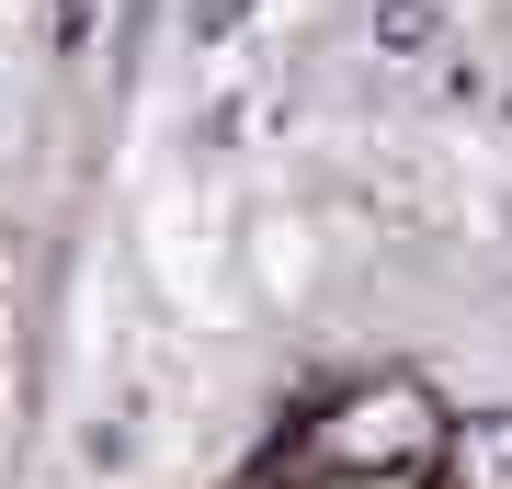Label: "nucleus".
I'll use <instances>...</instances> for the list:
<instances>
[{"instance_id":"f257e3e1","label":"nucleus","mask_w":512,"mask_h":489,"mask_svg":"<svg viewBox=\"0 0 512 489\" xmlns=\"http://www.w3.org/2000/svg\"><path fill=\"white\" fill-rule=\"evenodd\" d=\"M433 433H444V410L421 399L410 376H387V387H353V399H330V410L308 421V467H330V478L433 467Z\"/></svg>"},{"instance_id":"f03ea898","label":"nucleus","mask_w":512,"mask_h":489,"mask_svg":"<svg viewBox=\"0 0 512 489\" xmlns=\"http://www.w3.org/2000/svg\"><path fill=\"white\" fill-rule=\"evenodd\" d=\"M433 467L444 489H512V410H467L433 433Z\"/></svg>"},{"instance_id":"7ed1b4c3","label":"nucleus","mask_w":512,"mask_h":489,"mask_svg":"<svg viewBox=\"0 0 512 489\" xmlns=\"http://www.w3.org/2000/svg\"><path fill=\"white\" fill-rule=\"evenodd\" d=\"M376 46L421 57V46H433V0H387V12H376Z\"/></svg>"},{"instance_id":"20e7f679","label":"nucleus","mask_w":512,"mask_h":489,"mask_svg":"<svg viewBox=\"0 0 512 489\" xmlns=\"http://www.w3.org/2000/svg\"><path fill=\"white\" fill-rule=\"evenodd\" d=\"M183 23L217 46V35H239V23H251V0H183Z\"/></svg>"},{"instance_id":"39448f33","label":"nucleus","mask_w":512,"mask_h":489,"mask_svg":"<svg viewBox=\"0 0 512 489\" xmlns=\"http://www.w3.org/2000/svg\"><path fill=\"white\" fill-rule=\"evenodd\" d=\"M57 23H69V46H80V35L103 23V0H57Z\"/></svg>"}]
</instances>
